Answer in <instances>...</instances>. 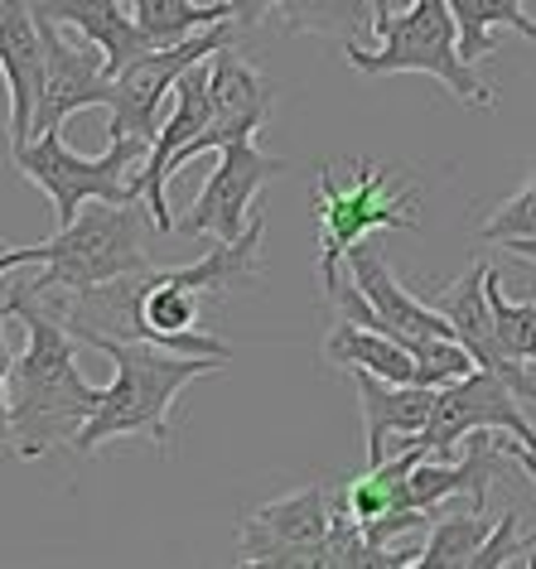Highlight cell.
I'll list each match as a JSON object with an SVG mask.
<instances>
[{
  "instance_id": "cell-12",
  "label": "cell",
  "mask_w": 536,
  "mask_h": 569,
  "mask_svg": "<svg viewBox=\"0 0 536 569\" xmlns=\"http://www.w3.org/2000/svg\"><path fill=\"white\" fill-rule=\"evenodd\" d=\"M208 97H214V126H208L204 136H193L189 146L175 154V174L208 150H222V146H232V140H251L271 121V107H276L271 78H261L232 44H222L214 59H208Z\"/></svg>"
},
{
  "instance_id": "cell-27",
  "label": "cell",
  "mask_w": 536,
  "mask_h": 569,
  "mask_svg": "<svg viewBox=\"0 0 536 569\" xmlns=\"http://www.w3.org/2000/svg\"><path fill=\"white\" fill-rule=\"evenodd\" d=\"M507 459H517V463L532 473V482H536V449H532V445H522V439H513V445H507Z\"/></svg>"
},
{
  "instance_id": "cell-26",
  "label": "cell",
  "mask_w": 536,
  "mask_h": 569,
  "mask_svg": "<svg viewBox=\"0 0 536 569\" xmlns=\"http://www.w3.org/2000/svg\"><path fill=\"white\" fill-rule=\"evenodd\" d=\"M232 6V20H237V30H251V24H261L271 10L280 6V0H228Z\"/></svg>"
},
{
  "instance_id": "cell-7",
  "label": "cell",
  "mask_w": 536,
  "mask_h": 569,
  "mask_svg": "<svg viewBox=\"0 0 536 569\" xmlns=\"http://www.w3.org/2000/svg\"><path fill=\"white\" fill-rule=\"evenodd\" d=\"M334 497L329 488H295L271 497L257 511H247L242 536H237V560L266 569H324V546L334 531Z\"/></svg>"
},
{
  "instance_id": "cell-17",
  "label": "cell",
  "mask_w": 536,
  "mask_h": 569,
  "mask_svg": "<svg viewBox=\"0 0 536 569\" xmlns=\"http://www.w3.org/2000/svg\"><path fill=\"white\" fill-rule=\"evenodd\" d=\"M363 396V439H368V463H387L401 445H416L435 416L440 387H416V381H387L377 372H353Z\"/></svg>"
},
{
  "instance_id": "cell-15",
  "label": "cell",
  "mask_w": 536,
  "mask_h": 569,
  "mask_svg": "<svg viewBox=\"0 0 536 569\" xmlns=\"http://www.w3.org/2000/svg\"><path fill=\"white\" fill-rule=\"evenodd\" d=\"M344 266H348L353 284H358V290L368 295V305H373L368 329H383L391 338H401L406 348H411L416 338H455V323H449L440 309H435L430 300H416V295L391 276V266H387L383 247H377V237H363L358 247L348 251Z\"/></svg>"
},
{
  "instance_id": "cell-22",
  "label": "cell",
  "mask_w": 536,
  "mask_h": 569,
  "mask_svg": "<svg viewBox=\"0 0 536 569\" xmlns=\"http://www.w3.org/2000/svg\"><path fill=\"white\" fill-rule=\"evenodd\" d=\"M488 536H493L488 507H469L464 517H440L430 526V540L420 546L416 565L420 569H469Z\"/></svg>"
},
{
  "instance_id": "cell-10",
  "label": "cell",
  "mask_w": 536,
  "mask_h": 569,
  "mask_svg": "<svg viewBox=\"0 0 536 569\" xmlns=\"http://www.w3.org/2000/svg\"><path fill=\"white\" fill-rule=\"evenodd\" d=\"M39 10V6H34ZM44 30V59H49V78H44V102L34 117V136L44 131H63V121H73L88 107H107L117 102V78L107 73V53L92 39H63V24L39 16Z\"/></svg>"
},
{
  "instance_id": "cell-24",
  "label": "cell",
  "mask_w": 536,
  "mask_h": 569,
  "mask_svg": "<svg viewBox=\"0 0 536 569\" xmlns=\"http://www.w3.org/2000/svg\"><path fill=\"white\" fill-rule=\"evenodd\" d=\"M488 305H493V323H498V338L503 348L513 352L517 362L536 367V305H513L503 295V280L498 270L488 266Z\"/></svg>"
},
{
  "instance_id": "cell-23",
  "label": "cell",
  "mask_w": 536,
  "mask_h": 569,
  "mask_svg": "<svg viewBox=\"0 0 536 569\" xmlns=\"http://www.w3.org/2000/svg\"><path fill=\"white\" fill-rule=\"evenodd\" d=\"M280 20L290 34H334V39H358L373 30L377 0H280Z\"/></svg>"
},
{
  "instance_id": "cell-19",
  "label": "cell",
  "mask_w": 536,
  "mask_h": 569,
  "mask_svg": "<svg viewBox=\"0 0 536 569\" xmlns=\"http://www.w3.org/2000/svg\"><path fill=\"white\" fill-rule=\"evenodd\" d=\"M324 362L344 367V372H377L387 381H416L420 387V362L416 352L383 329H368L358 319H334L329 338H324Z\"/></svg>"
},
{
  "instance_id": "cell-6",
  "label": "cell",
  "mask_w": 536,
  "mask_h": 569,
  "mask_svg": "<svg viewBox=\"0 0 536 569\" xmlns=\"http://www.w3.org/2000/svg\"><path fill=\"white\" fill-rule=\"evenodd\" d=\"M146 154H150V140L121 136L107 146V154L88 160V154L68 150L59 131H44L24 150H10V160H16V169L34 189L49 193L53 218H59V227H68L92 198H107V203L146 198L140 193V164H146Z\"/></svg>"
},
{
  "instance_id": "cell-14",
  "label": "cell",
  "mask_w": 536,
  "mask_h": 569,
  "mask_svg": "<svg viewBox=\"0 0 536 569\" xmlns=\"http://www.w3.org/2000/svg\"><path fill=\"white\" fill-rule=\"evenodd\" d=\"M0 68L10 88V150H24L34 140V117L49 78L34 0H0Z\"/></svg>"
},
{
  "instance_id": "cell-5",
  "label": "cell",
  "mask_w": 536,
  "mask_h": 569,
  "mask_svg": "<svg viewBox=\"0 0 536 569\" xmlns=\"http://www.w3.org/2000/svg\"><path fill=\"white\" fill-rule=\"evenodd\" d=\"M315 218H319V280L324 295H334L344 276L338 266L363 237L377 232H411L420 222L416 189H391V169L377 160H358V174L338 179L334 164H319L315 174Z\"/></svg>"
},
{
  "instance_id": "cell-25",
  "label": "cell",
  "mask_w": 536,
  "mask_h": 569,
  "mask_svg": "<svg viewBox=\"0 0 536 569\" xmlns=\"http://www.w3.org/2000/svg\"><path fill=\"white\" fill-rule=\"evenodd\" d=\"M478 232H484L488 241H517V237H536V169H532V179L522 183V189L507 198V203L493 212V218L478 227Z\"/></svg>"
},
{
  "instance_id": "cell-16",
  "label": "cell",
  "mask_w": 536,
  "mask_h": 569,
  "mask_svg": "<svg viewBox=\"0 0 536 569\" xmlns=\"http://www.w3.org/2000/svg\"><path fill=\"white\" fill-rule=\"evenodd\" d=\"M214 59V53H208ZM208 59L204 63H193L185 78H179V88H175V107H169V117L165 126L155 131L150 140V154H146V164H140V193H146V203L155 212V222H160V232H175V212H169V193H165V183L169 174H175V154L189 146L193 136H204L208 126H214V97H208Z\"/></svg>"
},
{
  "instance_id": "cell-21",
  "label": "cell",
  "mask_w": 536,
  "mask_h": 569,
  "mask_svg": "<svg viewBox=\"0 0 536 569\" xmlns=\"http://www.w3.org/2000/svg\"><path fill=\"white\" fill-rule=\"evenodd\" d=\"M131 16L155 44H179V39H193L214 30V24H228L232 6L228 0H214V6H199V0H131Z\"/></svg>"
},
{
  "instance_id": "cell-20",
  "label": "cell",
  "mask_w": 536,
  "mask_h": 569,
  "mask_svg": "<svg viewBox=\"0 0 536 569\" xmlns=\"http://www.w3.org/2000/svg\"><path fill=\"white\" fill-rule=\"evenodd\" d=\"M449 10L459 20V53L469 63L498 53V44H493L498 30H517L522 39L536 44V20L522 10V0H449Z\"/></svg>"
},
{
  "instance_id": "cell-8",
  "label": "cell",
  "mask_w": 536,
  "mask_h": 569,
  "mask_svg": "<svg viewBox=\"0 0 536 569\" xmlns=\"http://www.w3.org/2000/svg\"><path fill=\"white\" fill-rule=\"evenodd\" d=\"M232 24H214V30L193 34V39H179V44H165V49H150L140 53L136 63H126L117 78V102H111V140L121 136H136V140H155V117H160L165 97H175L179 78L189 73L193 63H204L208 53H218L222 44H232Z\"/></svg>"
},
{
  "instance_id": "cell-9",
  "label": "cell",
  "mask_w": 536,
  "mask_h": 569,
  "mask_svg": "<svg viewBox=\"0 0 536 569\" xmlns=\"http://www.w3.org/2000/svg\"><path fill=\"white\" fill-rule=\"evenodd\" d=\"M522 396L507 387L498 372H469L459 381H449L435 396V416L426 425V435H420V445L430 449V459H455V445H464L474 430H507L513 439L536 449V430L532 420L522 416Z\"/></svg>"
},
{
  "instance_id": "cell-3",
  "label": "cell",
  "mask_w": 536,
  "mask_h": 569,
  "mask_svg": "<svg viewBox=\"0 0 536 569\" xmlns=\"http://www.w3.org/2000/svg\"><path fill=\"white\" fill-rule=\"evenodd\" d=\"M92 348H102L117 362V381L102 391L97 416L82 425L78 453H97L111 439H155L160 449L175 445V401L189 381H199L208 372H218L228 358H189V352H169L146 338H92Z\"/></svg>"
},
{
  "instance_id": "cell-2",
  "label": "cell",
  "mask_w": 536,
  "mask_h": 569,
  "mask_svg": "<svg viewBox=\"0 0 536 569\" xmlns=\"http://www.w3.org/2000/svg\"><path fill=\"white\" fill-rule=\"evenodd\" d=\"M150 227L160 232V222H155L146 198H131V203L92 198V203L82 208L68 227H59L49 241L6 251L0 266L6 270L44 266V276L30 280L34 295H82V290H97V284H107V280L150 270V256H146Z\"/></svg>"
},
{
  "instance_id": "cell-1",
  "label": "cell",
  "mask_w": 536,
  "mask_h": 569,
  "mask_svg": "<svg viewBox=\"0 0 536 569\" xmlns=\"http://www.w3.org/2000/svg\"><path fill=\"white\" fill-rule=\"evenodd\" d=\"M6 319L24 329V352L6 358V435L20 459H44L49 449L78 445L107 387L82 377L78 333L24 284L6 290Z\"/></svg>"
},
{
  "instance_id": "cell-11",
  "label": "cell",
  "mask_w": 536,
  "mask_h": 569,
  "mask_svg": "<svg viewBox=\"0 0 536 569\" xmlns=\"http://www.w3.org/2000/svg\"><path fill=\"white\" fill-rule=\"evenodd\" d=\"M286 160L280 154H261L251 140H232V146L218 150V164L208 183L199 189V203L179 227L193 237H214V241H237L251 227V198L257 189H266L271 179L286 174Z\"/></svg>"
},
{
  "instance_id": "cell-4",
  "label": "cell",
  "mask_w": 536,
  "mask_h": 569,
  "mask_svg": "<svg viewBox=\"0 0 536 569\" xmlns=\"http://www.w3.org/2000/svg\"><path fill=\"white\" fill-rule=\"evenodd\" d=\"M373 30L383 39V49H368L363 39H344V53L358 73L368 78H391V73H426L435 82H445L459 102L498 107L493 82L474 73V63L459 53V20L449 10V0H411V10L391 16L387 0H377L373 10Z\"/></svg>"
},
{
  "instance_id": "cell-13",
  "label": "cell",
  "mask_w": 536,
  "mask_h": 569,
  "mask_svg": "<svg viewBox=\"0 0 536 569\" xmlns=\"http://www.w3.org/2000/svg\"><path fill=\"white\" fill-rule=\"evenodd\" d=\"M430 305L440 309L449 323H455V338L474 352V362L484 367V372H498L507 387L522 396V401H536V381H532L536 367L517 362L513 352L503 348L498 323H493V305H488V266H484V261L469 266V276H459L455 284L435 290V295H430Z\"/></svg>"
},
{
  "instance_id": "cell-18",
  "label": "cell",
  "mask_w": 536,
  "mask_h": 569,
  "mask_svg": "<svg viewBox=\"0 0 536 569\" xmlns=\"http://www.w3.org/2000/svg\"><path fill=\"white\" fill-rule=\"evenodd\" d=\"M39 16L59 20L63 30H78L82 39H92L97 49L107 53V73H121L126 63H136L140 53L150 49H165L140 30V20L121 0H34Z\"/></svg>"
},
{
  "instance_id": "cell-28",
  "label": "cell",
  "mask_w": 536,
  "mask_h": 569,
  "mask_svg": "<svg viewBox=\"0 0 536 569\" xmlns=\"http://www.w3.org/2000/svg\"><path fill=\"white\" fill-rule=\"evenodd\" d=\"M503 247L513 251L517 261H532V266H536V237H517V241H503Z\"/></svg>"
}]
</instances>
